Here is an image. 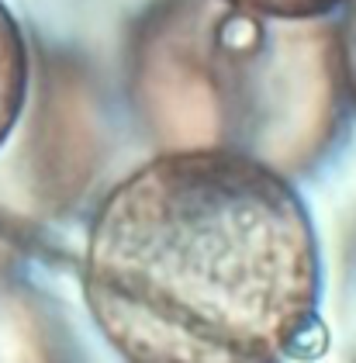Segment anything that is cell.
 Returning a JSON list of instances; mask_svg holds the SVG:
<instances>
[{
    "label": "cell",
    "instance_id": "1",
    "mask_svg": "<svg viewBox=\"0 0 356 363\" xmlns=\"http://www.w3.org/2000/svg\"><path fill=\"white\" fill-rule=\"evenodd\" d=\"M80 294L125 363H284L318 318V235L263 160L173 149L97 204Z\"/></svg>",
    "mask_w": 356,
    "mask_h": 363
},
{
    "label": "cell",
    "instance_id": "2",
    "mask_svg": "<svg viewBox=\"0 0 356 363\" xmlns=\"http://www.w3.org/2000/svg\"><path fill=\"white\" fill-rule=\"evenodd\" d=\"M28 94V49L14 14L0 0V145L21 118Z\"/></svg>",
    "mask_w": 356,
    "mask_h": 363
},
{
    "label": "cell",
    "instance_id": "3",
    "mask_svg": "<svg viewBox=\"0 0 356 363\" xmlns=\"http://www.w3.org/2000/svg\"><path fill=\"white\" fill-rule=\"evenodd\" d=\"M221 4L252 18H267V21H311L335 7H346L350 0H221Z\"/></svg>",
    "mask_w": 356,
    "mask_h": 363
},
{
    "label": "cell",
    "instance_id": "4",
    "mask_svg": "<svg viewBox=\"0 0 356 363\" xmlns=\"http://www.w3.org/2000/svg\"><path fill=\"white\" fill-rule=\"evenodd\" d=\"M343 77L356 108V0L346 4V25H343Z\"/></svg>",
    "mask_w": 356,
    "mask_h": 363
}]
</instances>
